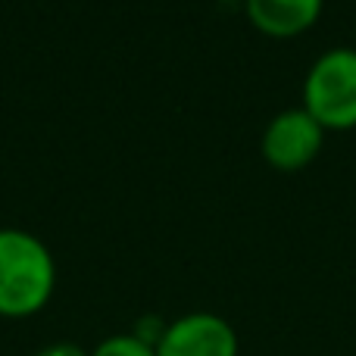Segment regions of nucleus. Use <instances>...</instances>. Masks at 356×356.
<instances>
[{"mask_svg": "<svg viewBox=\"0 0 356 356\" xmlns=\"http://www.w3.org/2000/svg\"><path fill=\"white\" fill-rule=\"evenodd\" d=\"M325 0H244L247 19L269 38H297L316 25Z\"/></svg>", "mask_w": 356, "mask_h": 356, "instance_id": "39448f33", "label": "nucleus"}, {"mask_svg": "<svg viewBox=\"0 0 356 356\" xmlns=\"http://www.w3.org/2000/svg\"><path fill=\"white\" fill-rule=\"evenodd\" d=\"M303 110L325 131L356 129V50L332 47L303 79Z\"/></svg>", "mask_w": 356, "mask_h": 356, "instance_id": "f03ea898", "label": "nucleus"}, {"mask_svg": "<svg viewBox=\"0 0 356 356\" xmlns=\"http://www.w3.org/2000/svg\"><path fill=\"white\" fill-rule=\"evenodd\" d=\"M88 356H156V350L141 334H110Z\"/></svg>", "mask_w": 356, "mask_h": 356, "instance_id": "423d86ee", "label": "nucleus"}, {"mask_svg": "<svg viewBox=\"0 0 356 356\" xmlns=\"http://www.w3.org/2000/svg\"><path fill=\"white\" fill-rule=\"evenodd\" d=\"M322 144H325V129L303 106H294L269 119L259 150L263 160L278 172H300L319 156Z\"/></svg>", "mask_w": 356, "mask_h": 356, "instance_id": "7ed1b4c3", "label": "nucleus"}, {"mask_svg": "<svg viewBox=\"0 0 356 356\" xmlns=\"http://www.w3.org/2000/svg\"><path fill=\"white\" fill-rule=\"evenodd\" d=\"M156 356H238V332L216 313H188L163 325Z\"/></svg>", "mask_w": 356, "mask_h": 356, "instance_id": "20e7f679", "label": "nucleus"}, {"mask_svg": "<svg viewBox=\"0 0 356 356\" xmlns=\"http://www.w3.org/2000/svg\"><path fill=\"white\" fill-rule=\"evenodd\" d=\"M56 291V263L41 238L22 228H0V316L29 319Z\"/></svg>", "mask_w": 356, "mask_h": 356, "instance_id": "f257e3e1", "label": "nucleus"}, {"mask_svg": "<svg viewBox=\"0 0 356 356\" xmlns=\"http://www.w3.org/2000/svg\"><path fill=\"white\" fill-rule=\"evenodd\" d=\"M35 356H88L81 347H75V344H69V341H60V344H50V347H44V350H38Z\"/></svg>", "mask_w": 356, "mask_h": 356, "instance_id": "0eeeda50", "label": "nucleus"}]
</instances>
